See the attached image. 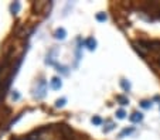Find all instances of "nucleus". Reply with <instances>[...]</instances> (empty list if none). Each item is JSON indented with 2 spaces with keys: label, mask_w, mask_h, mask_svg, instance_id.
<instances>
[{
  "label": "nucleus",
  "mask_w": 160,
  "mask_h": 140,
  "mask_svg": "<svg viewBox=\"0 0 160 140\" xmlns=\"http://www.w3.org/2000/svg\"><path fill=\"white\" fill-rule=\"evenodd\" d=\"M58 130H60L64 140H75V135H74V132H72V129L70 126H67V125H58Z\"/></svg>",
  "instance_id": "1"
},
{
  "label": "nucleus",
  "mask_w": 160,
  "mask_h": 140,
  "mask_svg": "<svg viewBox=\"0 0 160 140\" xmlns=\"http://www.w3.org/2000/svg\"><path fill=\"white\" fill-rule=\"evenodd\" d=\"M142 119H143V115L142 113H139V112H133L132 113V116H130V122H140Z\"/></svg>",
  "instance_id": "2"
},
{
  "label": "nucleus",
  "mask_w": 160,
  "mask_h": 140,
  "mask_svg": "<svg viewBox=\"0 0 160 140\" xmlns=\"http://www.w3.org/2000/svg\"><path fill=\"white\" fill-rule=\"evenodd\" d=\"M51 86L54 89H60V88H61V79H58V78H52V79H51Z\"/></svg>",
  "instance_id": "3"
},
{
  "label": "nucleus",
  "mask_w": 160,
  "mask_h": 140,
  "mask_svg": "<svg viewBox=\"0 0 160 140\" xmlns=\"http://www.w3.org/2000/svg\"><path fill=\"white\" fill-rule=\"evenodd\" d=\"M86 47L89 48V50H95V47H96V41H95L92 37H89L86 40Z\"/></svg>",
  "instance_id": "4"
},
{
  "label": "nucleus",
  "mask_w": 160,
  "mask_h": 140,
  "mask_svg": "<svg viewBox=\"0 0 160 140\" xmlns=\"http://www.w3.org/2000/svg\"><path fill=\"white\" fill-rule=\"evenodd\" d=\"M10 10H11V13H17L20 10V3L19 2H14L13 5L10 6Z\"/></svg>",
  "instance_id": "5"
},
{
  "label": "nucleus",
  "mask_w": 160,
  "mask_h": 140,
  "mask_svg": "<svg viewBox=\"0 0 160 140\" xmlns=\"http://www.w3.org/2000/svg\"><path fill=\"white\" fill-rule=\"evenodd\" d=\"M65 30H64V28H58V30H57L55 31V37L57 38H64L65 37Z\"/></svg>",
  "instance_id": "6"
},
{
  "label": "nucleus",
  "mask_w": 160,
  "mask_h": 140,
  "mask_svg": "<svg viewBox=\"0 0 160 140\" xmlns=\"http://www.w3.org/2000/svg\"><path fill=\"white\" fill-rule=\"evenodd\" d=\"M121 84H122V86H123V89H125V91H129V89H130V84H129V82H126L125 79L121 81Z\"/></svg>",
  "instance_id": "7"
},
{
  "label": "nucleus",
  "mask_w": 160,
  "mask_h": 140,
  "mask_svg": "<svg viewBox=\"0 0 160 140\" xmlns=\"http://www.w3.org/2000/svg\"><path fill=\"white\" fill-rule=\"evenodd\" d=\"M92 123H94V125H101V123H102V119L99 116H94L92 117Z\"/></svg>",
  "instance_id": "8"
},
{
  "label": "nucleus",
  "mask_w": 160,
  "mask_h": 140,
  "mask_svg": "<svg viewBox=\"0 0 160 140\" xmlns=\"http://www.w3.org/2000/svg\"><path fill=\"white\" fill-rule=\"evenodd\" d=\"M96 19H98L99 21H105V20H106V14H105V13H99V14H96Z\"/></svg>",
  "instance_id": "9"
},
{
  "label": "nucleus",
  "mask_w": 160,
  "mask_h": 140,
  "mask_svg": "<svg viewBox=\"0 0 160 140\" xmlns=\"http://www.w3.org/2000/svg\"><path fill=\"white\" fill-rule=\"evenodd\" d=\"M113 127H115V125H113L112 122H109V123H108V126H106V127H104V132H105V133H106V132H109V130H112Z\"/></svg>",
  "instance_id": "10"
},
{
  "label": "nucleus",
  "mask_w": 160,
  "mask_h": 140,
  "mask_svg": "<svg viewBox=\"0 0 160 140\" xmlns=\"http://www.w3.org/2000/svg\"><path fill=\"white\" fill-rule=\"evenodd\" d=\"M125 115H126V113H125V110H122V109H119L118 112H116V116H118L119 119H123V117H125Z\"/></svg>",
  "instance_id": "11"
},
{
  "label": "nucleus",
  "mask_w": 160,
  "mask_h": 140,
  "mask_svg": "<svg viewBox=\"0 0 160 140\" xmlns=\"http://www.w3.org/2000/svg\"><path fill=\"white\" fill-rule=\"evenodd\" d=\"M118 101L122 103V105H127V103H129V101H127L126 98H123V96H118Z\"/></svg>",
  "instance_id": "12"
},
{
  "label": "nucleus",
  "mask_w": 160,
  "mask_h": 140,
  "mask_svg": "<svg viewBox=\"0 0 160 140\" xmlns=\"http://www.w3.org/2000/svg\"><path fill=\"white\" fill-rule=\"evenodd\" d=\"M64 103H65V99L62 98V99H58V101H57V103H55V105H57V106H58V107H60V106H64Z\"/></svg>",
  "instance_id": "13"
},
{
  "label": "nucleus",
  "mask_w": 160,
  "mask_h": 140,
  "mask_svg": "<svg viewBox=\"0 0 160 140\" xmlns=\"http://www.w3.org/2000/svg\"><path fill=\"white\" fill-rule=\"evenodd\" d=\"M142 106H143V107H149V106H150V102H149V101H142Z\"/></svg>",
  "instance_id": "14"
},
{
  "label": "nucleus",
  "mask_w": 160,
  "mask_h": 140,
  "mask_svg": "<svg viewBox=\"0 0 160 140\" xmlns=\"http://www.w3.org/2000/svg\"><path fill=\"white\" fill-rule=\"evenodd\" d=\"M132 130H133V129H125V130H123L122 133H121V137H122L123 135H127V133H130V132H132Z\"/></svg>",
  "instance_id": "15"
},
{
  "label": "nucleus",
  "mask_w": 160,
  "mask_h": 140,
  "mask_svg": "<svg viewBox=\"0 0 160 140\" xmlns=\"http://www.w3.org/2000/svg\"><path fill=\"white\" fill-rule=\"evenodd\" d=\"M19 98H20V95H19L17 92H14V93H13V99H16V101H17Z\"/></svg>",
  "instance_id": "16"
}]
</instances>
